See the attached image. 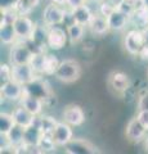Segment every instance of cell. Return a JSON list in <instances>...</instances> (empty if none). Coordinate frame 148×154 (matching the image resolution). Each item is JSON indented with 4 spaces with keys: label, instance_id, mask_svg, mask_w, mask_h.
I'll return each instance as SVG.
<instances>
[{
    "label": "cell",
    "instance_id": "cell-36",
    "mask_svg": "<svg viewBox=\"0 0 148 154\" xmlns=\"http://www.w3.org/2000/svg\"><path fill=\"white\" fill-rule=\"evenodd\" d=\"M107 2H108L109 4H112L115 8H118V7H120L121 4H122L124 0H107Z\"/></svg>",
    "mask_w": 148,
    "mask_h": 154
},
{
    "label": "cell",
    "instance_id": "cell-13",
    "mask_svg": "<svg viewBox=\"0 0 148 154\" xmlns=\"http://www.w3.org/2000/svg\"><path fill=\"white\" fill-rule=\"evenodd\" d=\"M72 126L68 125L67 122H58L57 127L53 132V139L58 146H66L67 144L74 139V132H72Z\"/></svg>",
    "mask_w": 148,
    "mask_h": 154
},
{
    "label": "cell",
    "instance_id": "cell-37",
    "mask_svg": "<svg viewBox=\"0 0 148 154\" xmlns=\"http://www.w3.org/2000/svg\"><path fill=\"white\" fill-rule=\"evenodd\" d=\"M50 3L58 4V5H66V4H67V0H50Z\"/></svg>",
    "mask_w": 148,
    "mask_h": 154
},
{
    "label": "cell",
    "instance_id": "cell-29",
    "mask_svg": "<svg viewBox=\"0 0 148 154\" xmlns=\"http://www.w3.org/2000/svg\"><path fill=\"white\" fill-rule=\"evenodd\" d=\"M14 125H16V122H14L12 113L9 114L5 112H2V114H0V134H4V135L8 134Z\"/></svg>",
    "mask_w": 148,
    "mask_h": 154
},
{
    "label": "cell",
    "instance_id": "cell-16",
    "mask_svg": "<svg viewBox=\"0 0 148 154\" xmlns=\"http://www.w3.org/2000/svg\"><path fill=\"white\" fill-rule=\"evenodd\" d=\"M44 100L34 96L31 94H28L25 91L22 99H21V105L23 108H26L28 112L32 113L34 116H40L43 113V109H44Z\"/></svg>",
    "mask_w": 148,
    "mask_h": 154
},
{
    "label": "cell",
    "instance_id": "cell-25",
    "mask_svg": "<svg viewBox=\"0 0 148 154\" xmlns=\"http://www.w3.org/2000/svg\"><path fill=\"white\" fill-rule=\"evenodd\" d=\"M40 0H16L13 4V8L20 16H28L34 8L39 5Z\"/></svg>",
    "mask_w": 148,
    "mask_h": 154
},
{
    "label": "cell",
    "instance_id": "cell-11",
    "mask_svg": "<svg viewBox=\"0 0 148 154\" xmlns=\"http://www.w3.org/2000/svg\"><path fill=\"white\" fill-rule=\"evenodd\" d=\"M126 139L131 143H140L146 139L147 135V130L144 128V126L138 121V118L134 117L131 118L130 121L126 125Z\"/></svg>",
    "mask_w": 148,
    "mask_h": 154
},
{
    "label": "cell",
    "instance_id": "cell-8",
    "mask_svg": "<svg viewBox=\"0 0 148 154\" xmlns=\"http://www.w3.org/2000/svg\"><path fill=\"white\" fill-rule=\"evenodd\" d=\"M67 40H68L67 31H65L63 28H61L59 26H53V27L48 28L46 44H48L49 49L61 50L62 48H65Z\"/></svg>",
    "mask_w": 148,
    "mask_h": 154
},
{
    "label": "cell",
    "instance_id": "cell-35",
    "mask_svg": "<svg viewBox=\"0 0 148 154\" xmlns=\"http://www.w3.org/2000/svg\"><path fill=\"white\" fill-rule=\"evenodd\" d=\"M138 105H139V109H148V93L140 96Z\"/></svg>",
    "mask_w": 148,
    "mask_h": 154
},
{
    "label": "cell",
    "instance_id": "cell-10",
    "mask_svg": "<svg viewBox=\"0 0 148 154\" xmlns=\"http://www.w3.org/2000/svg\"><path fill=\"white\" fill-rule=\"evenodd\" d=\"M65 152L68 154H93L98 153V149L85 139H72L65 146Z\"/></svg>",
    "mask_w": 148,
    "mask_h": 154
},
{
    "label": "cell",
    "instance_id": "cell-28",
    "mask_svg": "<svg viewBox=\"0 0 148 154\" xmlns=\"http://www.w3.org/2000/svg\"><path fill=\"white\" fill-rule=\"evenodd\" d=\"M58 66H59V60L57 59L54 55L45 54L44 67H43V75H45V76H53V75H55Z\"/></svg>",
    "mask_w": 148,
    "mask_h": 154
},
{
    "label": "cell",
    "instance_id": "cell-18",
    "mask_svg": "<svg viewBox=\"0 0 148 154\" xmlns=\"http://www.w3.org/2000/svg\"><path fill=\"white\" fill-rule=\"evenodd\" d=\"M130 23H133L138 30L148 28V4H143L137 8L130 16Z\"/></svg>",
    "mask_w": 148,
    "mask_h": 154
},
{
    "label": "cell",
    "instance_id": "cell-15",
    "mask_svg": "<svg viewBox=\"0 0 148 154\" xmlns=\"http://www.w3.org/2000/svg\"><path fill=\"white\" fill-rule=\"evenodd\" d=\"M25 91L34 96H37V98L43 99L45 102L46 99H49V96L52 95L50 89L48 88L46 82H44L40 77H37L35 81H32L31 84H28L27 86H25Z\"/></svg>",
    "mask_w": 148,
    "mask_h": 154
},
{
    "label": "cell",
    "instance_id": "cell-1",
    "mask_svg": "<svg viewBox=\"0 0 148 154\" xmlns=\"http://www.w3.org/2000/svg\"><path fill=\"white\" fill-rule=\"evenodd\" d=\"M55 79L65 84H71L77 81L81 76V67L75 59H65L59 62L55 72Z\"/></svg>",
    "mask_w": 148,
    "mask_h": 154
},
{
    "label": "cell",
    "instance_id": "cell-22",
    "mask_svg": "<svg viewBox=\"0 0 148 154\" xmlns=\"http://www.w3.org/2000/svg\"><path fill=\"white\" fill-rule=\"evenodd\" d=\"M0 40L4 45H13L18 41L13 23H3L0 26Z\"/></svg>",
    "mask_w": 148,
    "mask_h": 154
},
{
    "label": "cell",
    "instance_id": "cell-17",
    "mask_svg": "<svg viewBox=\"0 0 148 154\" xmlns=\"http://www.w3.org/2000/svg\"><path fill=\"white\" fill-rule=\"evenodd\" d=\"M13 118L14 122L18 126H22L23 128H27L28 126H31L32 123L35 122V119L39 117V116H34L32 113H30L26 108H23L22 105L13 109Z\"/></svg>",
    "mask_w": 148,
    "mask_h": 154
},
{
    "label": "cell",
    "instance_id": "cell-12",
    "mask_svg": "<svg viewBox=\"0 0 148 154\" xmlns=\"http://www.w3.org/2000/svg\"><path fill=\"white\" fill-rule=\"evenodd\" d=\"M63 121L71 126H81L85 121V113L80 105L70 104L63 110Z\"/></svg>",
    "mask_w": 148,
    "mask_h": 154
},
{
    "label": "cell",
    "instance_id": "cell-27",
    "mask_svg": "<svg viewBox=\"0 0 148 154\" xmlns=\"http://www.w3.org/2000/svg\"><path fill=\"white\" fill-rule=\"evenodd\" d=\"M39 125L43 134L53 135L57 125H58V121L54 117H52V116H41V117H39Z\"/></svg>",
    "mask_w": 148,
    "mask_h": 154
},
{
    "label": "cell",
    "instance_id": "cell-6",
    "mask_svg": "<svg viewBox=\"0 0 148 154\" xmlns=\"http://www.w3.org/2000/svg\"><path fill=\"white\" fill-rule=\"evenodd\" d=\"M23 94H25V86L18 84L14 80L2 84V88H0L2 98L4 100H9V102H21Z\"/></svg>",
    "mask_w": 148,
    "mask_h": 154
},
{
    "label": "cell",
    "instance_id": "cell-7",
    "mask_svg": "<svg viewBox=\"0 0 148 154\" xmlns=\"http://www.w3.org/2000/svg\"><path fill=\"white\" fill-rule=\"evenodd\" d=\"M13 26L20 41H27L28 38H31L36 27V25L28 16H18V18L14 21Z\"/></svg>",
    "mask_w": 148,
    "mask_h": 154
},
{
    "label": "cell",
    "instance_id": "cell-33",
    "mask_svg": "<svg viewBox=\"0 0 148 154\" xmlns=\"http://www.w3.org/2000/svg\"><path fill=\"white\" fill-rule=\"evenodd\" d=\"M137 118L148 131V109H139V112L137 114Z\"/></svg>",
    "mask_w": 148,
    "mask_h": 154
},
{
    "label": "cell",
    "instance_id": "cell-31",
    "mask_svg": "<svg viewBox=\"0 0 148 154\" xmlns=\"http://www.w3.org/2000/svg\"><path fill=\"white\" fill-rule=\"evenodd\" d=\"M12 68H13L12 64L11 66L7 64V63L2 64V67H0V79H2V84L12 80Z\"/></svg>",
    "mask_w": 148,
    "mask_h": 154
},
{
    "label": "cell",
    "instance_id": "cell-21",
    "mask_svg": "<svg viewBox=\"0 0 148 154\" xmlns=\"http://www.w3.org/2000/svg\"><path fill=\"white\" fill-rule=\"evenodd\" d=\"M41 136H43V131L39 125V117H37L31 126L25 128V143L28 146H36Z\"/></svg>",
    "mask_w": 148,
    "mask_h": 154
},
{
    "label": "cell",
    "instance_id": "cell-39",
    "mask_svg": "<svg viewBox=\"0 0 148 154\" xmlns=\"http://www.w3.org/2000/svg\"><path fill=\"white\" fill-rule=\"evenodd\" d=\"M95 2H98V0H95Z\"/></svg>",
    "mask_w": 148,
    "mask_h": 154
},
{
    "label": "cell",
    "instance_id": "cell-34",
    "mask_svg": "<svg viewBox=\"0 0 148 154\" xmlns=\"http://www.w3.org/2000/svg\"><path fill=\"white\" fill-rule=\"evenodd\" d=\"M87 4V0H67V5L70 9H75V8H79L81 5Z\"/></svg>",
    "mask_w": 148,
    "mask_h": 154
},
{
    "label": "cell",
    "instance_id": "cell-20",
    "mask_svg": "<svg viewBox=\"0 0 148 154\" xmlns=\"http://www.w3.org/2000/svg\"><path fill=\"white\" fill-rule=\"evenodd\" d=\"M93 16L94 14L92 13L90 8L87 5V4H84V5H81L79 8L71 9V18H72V22H77L85 27H88Z\"/></svg>",
    "mask_w": 148,
    "mask_h": 154
},
{
    "label": "cell",
    "instance_id": "cell-32",
    "mask_svg": "<svg viewBox=\"0 0 148 154\" xmlns=\"http://www.w3.org/2000/svg\"><path fill=\"white\" fill-rule=\"evenodd\" d=\"M115 8L112 4H109L107 0H102V3H101V7H99V13L102 14V16H104V17H107V16H109L113 11H115Z\"/></svg>",
    "mask_w": 148,
    "mask_h": 154
},
{
    "label": "cell",
    "instance_id": "cell-23",
    "mask_svg": "<svg viewBox=\"0 0 148 154\" xmlns=\"http://www.w3.org/2000/svg\"><path fill=\"white\" fill-rule=\"evenodd\" d=\"M84 33H85V26L80 25L77 22H72L67 26V35L71 44L80 42L84 37Z\"/></svg>",
    "mask_w": 148,
    "mask_h": 154
},
{
    "label": "cell",
    "instance_id": "cell-14",
    "mask_svg": "<svg viewBox=\"0 0 148 154\" xmlns=\"http://www.w3.org/2000/svg\"><path fill=\"white\" fill-rule=\"evenodd\" d=\"M108 84L113 91H116L118 94H122L130 88V79L124 72H112L109 75Z\"/></svg>",
    "mask_w": 148,
    "mask_h": 154
},
{
    "label": "cell",
    "instance_id": "cell-4",
    "mask_svg": "<svg viewBox=\"0 0 148 154\" xmlns=\"http://www.w3.org/2000/svg\"><path fill=\"white\" fill-rule=\"evenodd\" d=\"M67 12L65 8H62V5L58 4L50 3L49 5H46L43 12V22L48 27H53V26H59L65 22Z\"/></svg>",
    "mask_w": 148,
    "mask_h": 154
},
{
    "label": "cell",
    "instance_id": "cell-24",
    "mask_svg": "<svg viewBox=\"0 0 148 154\" xmlns=\"http://www.w3.org/2000/svg\"><path fill=\"white\" fill-rule=\"evenodd\" d=\"M9 144H12L13 146H20L22 143H25V128L18 125H14L11 128V131L5 134Z\"/></svg>",
    "mask_w": 148,
    "mask_h": 154
},
{
    "label": "cell",
    "instance_id": "cell-3",
    "mask_svg": "<svg viewBox=\"0 0 148 154\" xmlns=\"http://www.w3.org/2000/svg\"><path fill=\"white\" fill-rule=\"evenodd\" d=\"M144 46L146 36L143 30H138V28L130 30L124 37V48L131 55H139Z\"/></svg>",
    "mask_w": 148,
    "mask_h": 154
},
{
    "label": "cell",
    "instance_id": "cell-38",
    "mask_svg": "<svg viewBox=\"0 0 148 154\" xmlns=\"http://www.w3.org/2000/svg\"><path fill=\"white\" fill-rule=\"evenodd\" d=\"M144 146H146V150L148 152V136H147V139H146V143H144Z\"/></svg>",
    "mask_w": 148,
    "mask_h": 154
},
{
    "label": "cell",
    "instance_id": "cell-9",
    "mask_svg": "<svg viewBox=\"0 0 148 154\" xmlns=\"http://www.w3.org/2000/svg\"><path fill=\"white\" fill-rule=\"evenodd\" d=\"M107 22H108L109 31L120 32L122 30H125L126 26L130 23V16L126 14L125 12L120 11L118 8H116L109 16H107Z\"/></svg>",
    "mask_w": 148,
    "mask_h": 154
},
{
    "label": "cell",
    "instance_id": "cell-26",
    "mask_svg": "<svg viewBox=\"0 0 148 154\" xmlns=\"http://www.w3.org/2000/svg\"><path fill=\"white\" fill-rule=\"evenodd\" d=\"M37 149H39L40 153H52V152H55L57 149V144L54 141V139L52 135H45L43 134V136L40 137L39 143H37Z\"/></svg>",
    "mask_w": 148,
    "mask_h": 154
},
{
    "label": "cell",
    "instance_id": "cell-30",
    "mask_svg": "<svg viewBox=\"0 0 148 154\" xmlns=\"http://www.w3.org/2000/svg\"><path fill=\"white\" fill-rule=\"evenodd\" d=\"M44 59H45V53H40V54H35L31 60V67L37 75H43V67H44Z\"/></svg>",
    "mask_w": 148,
    "mask_h": 154
},
{
    "label": "cell",
    "instance_id": "cell-2",
    "mask_svg": "<svg viewBox=\"0 0 148 154\" xmlns=\"http://www.w3.org/2000/svg\"><path fill=\"white\" fill-rule=\"evenodd\" d=\"M34 55L35 54L28 48L26 41H20V40L11 46V51H9V59H11V64L13 66L30 64Z\"/></svg>",
    "mask_w": 148,
    "mask_h": 154
},
{
    "label": "cell",
    "instance_id": "cell-19",
    "mask_svg": "<svg viewBox=\"0 0 148 154\" xmlns=\"http://www.w3.org/2000/svg\"><path fill=\"white\" fill-rule=\"evenodd\" d=\"M88 28L90 30V32L93 35H97V36H103L109 31V27H108V22H107V17L102 16L101 13L99 14H94L92 21L89 22Z\"/></svg>",
    "mask_w": 148,
    "mask_h": 154
},
{
    "label": "cell",
    "instance_id": "cell-5",
    "mask_svg": "<svg viewBox=\"0 0 148 154\" xmlns=\"http://www.w3.org/2000/svg\"><path fill=\"white\" fill-rule=\"evenodd\" d=\"M37 77H39V75L34 71L31 64H18V66H13L12 68V80L17 81L18 84L23 86L31 84Z\"/></svg>",
    "mask_w": 148,
    "mask_h": 154
}]
</instances>
